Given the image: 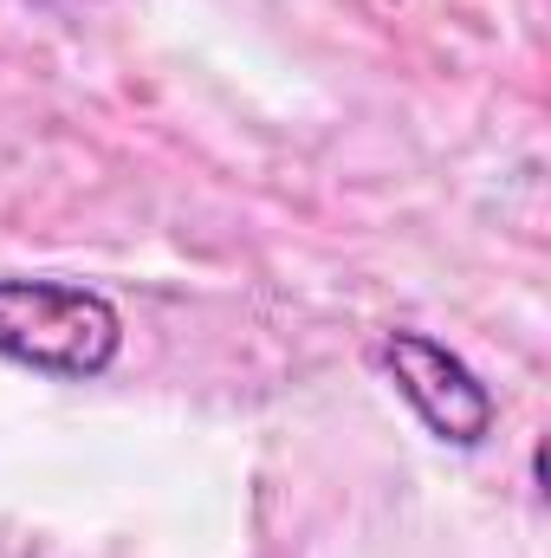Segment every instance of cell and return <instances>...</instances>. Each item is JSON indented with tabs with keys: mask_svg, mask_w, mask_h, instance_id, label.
Returning a JSON list of instances; mask_svg holds the SVG:
<instances>
[{
	"mask_svg": "<svg viewBox=\"0 0 551 558\" xmlns=\"http://www.w3.org/2000/svg\"><path fill=\"white\" fill-rule=\"evenodd\" d=\"M124 318L78 279H0V357L39 377L91 384L118 364Z\"/></svg>",
	"mask_w": 551,
	"mask_h": 558,
	"instance_id": "obj_1",
	"label": "cell"
},
{
	"mask_svg": "<svg viewBox=\"0 0 551 558\" xmlns=\"http://www.w3.org/2000/svg\"><path fill=\"white\" fill-rule=\"evenodd\" d=\"M383 371L396 377L403 403L428 422V435L454 441V448H480L493 435V390L474 377V364L461 351H448L428 331H383Z\"/></svg>",
	"mask_w": 551,
	"mask_h": 558,
	"instance_id": "obj_2",
	"label": "cell"
}]
</instances>
